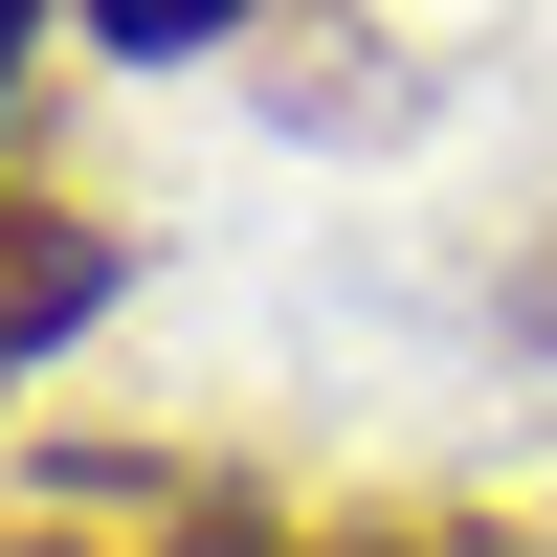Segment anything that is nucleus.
<instances>
[{
    "mask_svg": "<svg viewBox=\"0 0 557 557\" xmlns=\"http://www.w3.org/2000/svg\"><path fill=\"white\" fill-rule=\"evenodd\" d=\"M23 557H290V535H268L223 469H67V513H45Z\"/></svg>",
    "mask_w": 557,
    "mask_h": 557,
    "instance_id": "nucleus-1",
    "label": "nucleus"
},
{
    "mask_svg": "<svg viewBox=\"0 0 557 557\" xmlns=\"http://www.w3.org/2000/svg\"><path fill=\"white\" fill-rule=\"evenodd\" d=\"M89 312H112V223H89V201H0V380L67 357Z\"/></svg>",
    "mask_w": 557,
    "mask_h": 557,
    "instance_id": "nucleus-2",
    "label": "nucleus"
},
{
    "mask_svg": "<svg viewBox=\"0 0 557 557\" xmlns=\"http://www.w3.org/2000/svg\"><path fill=\"white\" fill-rule=\"evenodd\" d=\"M223 23H268V0H89V45H134V67H178V45H223Z\"/></svg>",
    "mask_w": 557,
    "mask_h": 557,
    "instance_id": "nucleus-3",
    "label": "nucleus"
},
{
    "mask_svg": "<svg viewBox=\"0 0 557 557\" xmlns=\"http://www.w3.org/2000/svg\"><path fill=\"white\" fill-rule=\"evenodd\" d=\"M290 557H535V535H446V513H380V535H290Z\"/></svg>",
    "mask_w": 557,
    "mask_h": 557,
    "instance_id": "nucleus-4",
    "label": "nucleus"
},
{
    "mask_svg": "<svg viewBox=\"0 0 557 557\" xmlns=\"http://www.w3.org/2000/svg\"><path fill=\"white\" fill-rule=\"evenodd\" d=\"M535 357H557V268H535Z\"/></svg>",
    "mask_w": 557,
    "mask_h": 557,
    "instance_id": "nucleus-5",
    "label": "nucleus"
},
{
    "mask_svg": "<svg viewBox=\"0 0 557 557\" xmlns=\"http://www.w3.org/2000/svg\"><path fill=\"white\" fill-rule=\"evenodd\" d=\"M0 67H23V0H0Z\"/></svg>",
    "mask_w": 557,
    "mask_h": 557,
    "instance_id": "nucleus-6",
    "label": "nucleus"
}]
</instances>
